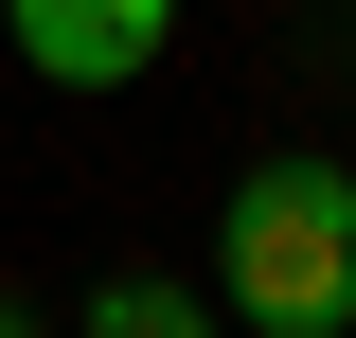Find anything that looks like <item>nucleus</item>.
Returning <instances> with one entry per match:
<instances>
[{"label": "nucleus", "mask_w": 356, "mask_h": 338, "mask_svg": "<svg viewBox=\"0 0 356 338\" xmlns=\"http://www.w3.org/2000/svg\"><path fill=\"white\" fill-rule=\"evenodd\" d=\"M0 36L36 89H143L178 54V0H0Z\"/></svg>", "instance_id": "f03ea898"}, {"label": "nucleus", "mask_w": 356, "mask_h": 338, "mask_svg": "<svg viewBox=\"0 0 356 338\" xmlns=\"http://www.w3.org/2000/svg\"><path fill=\"white\" fill-rule=\"evenodd\" d=\"M89 338H232L214 285H89Z\"/></svg>", "instance_id": "7ed1b4c3"}, {"label": "nucleus", "mask_w": 356, "mask_h": 338, "mask_svg": "<svg viewBox=\"0 0 356 338\" xmlns=\"http://www.w3.org/2000/svg\"><path fill=\"white\" fill-rule=\"evenodd\" d=\"M214 321H250V338H356V161L267 143L214 196Z\"/></svg>", "instance_id": "f257e3e1"}, {"label": "nucleus", "mask_w": 356, "mask_h": 338, "mask_svg": "<svg viewBox=\"0 0 356 338\" xmlns=\"http://www.w3.org/2000/svg\"><path fill=\"white\" fill-rule=\"evenodd\" d=\"M0 338H36V303H0Z\"/></svg>", "instance_id": "20e7f679"}]
</instances>
